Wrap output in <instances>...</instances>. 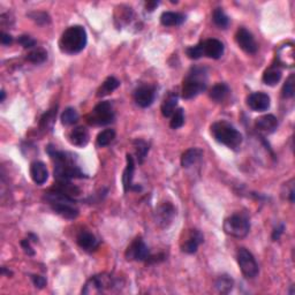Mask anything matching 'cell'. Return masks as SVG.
Instances as JSON below:
<instances>
[{
  "mask_svg": "<svg viewBox=\"0 0 295 295\" xmlns=\"http://www.w3.org/2000/svg\"><path fill=\"white\" fill-rule=\"evenodd\" d=\"M155 97H156V89L151 85H141L134 92L135 103L139 107H149L154 103Z\"/></svg>",
  "mask_w": 295,
  "mask_h": 295,
  "instance_id": "cell-13",
  "label": "cell"
},
{
  "mask_svg": "<svg viewBox=\"0 0 295 295\" xmlns=\"http://www.w3.org/2000/svg\"><path fill=\"white\" fill-rule=\"evenodd\" d=\"M247 104L255 112L266 111L270 107V97L265 92H253L247 98Z\"/></svg>",
  "mask_w": 295,
  "mask_h": 295,
  "instance_id": "cell-15",
  "label": "cell"
},
{
  "mask_svg": "<svg viewBox=\"0 0 295 295\" xmlns=\"http://www.w3.org/2000/svg\"><path fill=\"white\" fill-rule=\"evenodd\" d=\"M114 120V111L110 102H100L87 116V121L91 126H106Z\"/></svg>",
  "mask_w": 295,
  "mask_h": 295,
  "instance_id": "cell-7",
  "label": "cell"
},
{
  "mask_svg": "<svg viewBox=\"0 0 295 295\" xmlns=\"http://www.w3.org/2000/svg\"><path fill=\"white\" fill-rule=\"evenodd\" d=\"M19 44L22 45L25 49H32L36 45V41L34 40L33 37L28 36V35H22V36L19 37Z\"/></svg>",
  "mask_w": 295,
  "mask_h": 295,
  "instance_id": "cell-39",
  "label": "cell"
},
{
  "mask_svg": "<svg viewBox=\"0 0 295 295\" xmlns=\"http://www.w3.org/2000/svg\"><path fill=\"white\" fill-rule=\"evenodd\" d=\"M212 20L215 22V25L220 29H226L228 27V23H230V19L225 12L221 9H216L213 11L212 14Z\"/></svg>",
  "mask_w": 295,
  "mask_h": 295,
  "instance_id": "cell-32",
  "label": "cell"
},
{
  "mask_svg": "<svg viewBox=\"0 0 295 295\" xmlns=\"http://www.w3.org/2000/svg\"><path fill=\"white\" fill-rule=\"evenodd\" d=\"M0 42H2L3 45H10L13 42V37L10 34L2 33V35H0Z\"/></svg>",
  "mask_w": 295,
  "mask_h": 295,
  "instance_id": "cell-43",
  "label": "cell"
},
{
  "mask_svg": "<svg viewBox=\"0 0 295 295\" xmlns=\"http://www.w3.org/2000/svg\"><path fill=\"white\" fill-rule=\"evenodd\" d=\"M116 286V280L113 275L107 273H100L91 277L85 282L82 289L83 294H102L111 290Z\"/></svg>",
  "mask_w": 295,
  "mask_h": 295,
  "instance_id": "cell-6",
  "label": "cell"
},
{
  "mask_svg": "<svg viewBox=\"0 0 295 295\" xmlns=\"http://www.w3.org/2000/svg\"><path fill=\"white\" fill-rule=\"evenodd\" d=\"M236 259L242 274L248 279H254L258 274V264L256 262L254 255L247 250L246 248H240Z\"/></svg>",
  "mask_w": 295,
  "mask_h": 295,
  "instance_id": "cell-9",
  "label": "cell"
},
{
  "mask_svg": "<svg viewBox=\"0 0 295 295\" xmlns=\"http://www.w3.org/2000/svg\"><path fill=\"white\" fill-rule=\"evenodd\" d=\"M30 17H32L33 20L36 21L38 25H46V23L50 22L49 15L46 13H43V12H42V13H41V12H38V13L35 12V13L30 14Z\"/></svg>",
  "mask_w": 295,
  "mask_h": 295,
  "instance_id": "cell-40",
  "label": "cell"
},
{
  "mask_svg": "<svg viewBox=\"0 0 295 295\" xmlns=\"http://www.w3.org/2000/svg\"><path fill=\"white\" fill-rule=\"evenodd\" d=\"M0 94H2V98H0V102H4V100H5V97H6L5 91L2 90V92H0Z\"/></svg>",
  "mask_w": 295,
  "mask_h": 295,
  "instance_id": "cell-46",
  "label": "cell"
},
{
  "mask_svg": "<svg viewBox=\"0 0 295 295\" xmlns=\"http://www.w3.org/2000/svg\"><path fill=\"white\" fill-rule=\"evenodd\" d=\"M208 74L204 67H193L188 72L182 83V97L185 99H192L207 89Z\"/></svg>",
  "mask_w": 295,
  "mask_h": 295,
  "instance_id": "cell-5",
  "label": "cell"
},
{
  "mask_svg": "<svg viewBox=\"0 0 295 295\" xmlns=\"http://www.w3.org/2000/svg\"><path fill=\"white\" fill-rule=\"evenodd\" d=\"M185 20L186 17L184 14L176 13V12H164L161 17V23L164 27L181 26Z\"/></svg>",
  "mask_w": 295,
  "mask_h": 295,
  "instance_id": "cell-24",
  "label": "cell"
},
{
  "mask_svg": "<svg viewBox=\"0 0 295 295\" xmlns=\"http://www.w3.org/2000/svg\"><path fill=\"white\" fill-rule=\"evenodd\" d=\"M203 157V151L199 147H192L188 149L186 153L182 154L181 156V165L182 168L188 169L190 166H193L195 163H197L200 159Z\"/></svg>",
  "mask_w": 295,
  "mask_h": 295,
  "instance_id": "cell-23",
  "label": "cell"
},
{
  "mask_svg": "<svg viewBox=\"0 0 295 295\" xmlns=\"http://www.w3.org/2000/svg\"><path fill=\"white\" fill-rule=\"evenodd\" d=\"M284 230H285V226H284V225H282V224H281L279 227L274 228V231H273V233H272V239H273V241H277V240H279V238H280V235L282 234V233H284Z\"/></svg>",
  "mask_w": 295,
  "mask_h": 295,
  "instance_id": "cell-44",
  "label": "cell"
},
{
  "mask_svg": "<svg viewBox=\"0 0 295 295\" xmlns=\"http://www.w3.org/2000/svg\"><path fill=\"white\" fill-rule=\"evenodd\" d=\"M21 246L23 248V250L26 251V254H28L30 256H33L35 254V251L33 250L32 246H30V242H29V239L28 240H22L21 241Z\"/></svg>",
  "mask_w": 295,
  "mask_h": 295,
  "instance_id": "cell-42",
  "label": "cell"
},
{
  "mask_svg": "<svg viewBox=\"0 0 295 295\" xmlns=\"http://www.w3.org/2000/svg\"><path fill=\"white\" fill-rule=\"evenodd\" d=\"M277 59L279 63L286 67H293L294 65V48L292 44L282 45L278 50Z\"/></svg>",
  "mask_w": 295,
  "mask_h": 295,
  "instance_id": "cell-22",
  "label": "cell"
},
{
  "mask_svg": "<svg viewBox=\"0 0 295 295\" xmlns=\"http://www.w3.org/2000/svg\"><path fill=\"white\" fill-rule=\"evenodd\" d=\"M250 224L246 217L242 215H233L224 221V231L227 235L233 238L241 239L248 235Z\"/></svg>",
  "mask_w": 295,
  "mask_h": 295,
  "instance_id": "cell-8",
  "label": "cell"
},
{
  "mask_svg": "<svg viewBox=\"0 0 295 295\" xmlns=\"http://www.w3.org/2000/svg\"><path fill=\"white\" fill-rule=\"evenodd\" d=\"M77 120H79V113L73 107H67L61 114V122L65 126H72L77 122Z\"/></svg>",
  "mask_w": 295,
  "mask_h": 295,
  "instance_id": "cell-34",
  "label": "cell"
},
{
  "mask_svg": "<svg viewBox=\"0 0 295 295\" xmlns=\"http://www.w3.org/2000/svg\"><path fill=\"white\" fill-rule=\"evenodd\" d=\"M230 92V88H228V85L226 83H217L211 88L209 96H210V98L212 100H215L216 103H221L227 98Z\"/></svg>",
  "mask_w": 295,
  "mask_h": 295,
  "instance_id": "cell-26",
  "label": "cell"
},
{
  "mask_svg": "<svg viewBox=\"0 0 295 295\" xmlns=\"http://www.w3.org/2000/svg\"><path fill=\"white\" fill-rule=\"evenodd\" d=\"M186 53H187V56L188 58H190V59H194V60L200 59V58L203 57V51H202L201 43L195 46H190V48L186 50Z\"/></svg>",
  "mask_w": 295,
  "mask_h": 295,
  "instance_id": "cell-38",
  "label": "cell"
},
{
  "mask_svg": "<svg viewBox=\"0 0 295 295\" xmlns=\"http://www.w3.org/2000/svg\"><path fill=\"white\" fill-rule=\"evenodd\" d=\"M235 41L238 43L239 48L243 50L248 54H255L257 52L258 46L256 43L253 34L248 32L246 28H240L235 35Z\"/></svg>",
  "mask_w": 295,
  "mask_h": 295,
  "instance_id": "cell-12",
  "label": "cell"
},
{
  "mask_svg": "<svg viewBox=\"0 0 295 295\" xmlns=\"http://www.w3.org/2000/svg\"><path fill=\"white\" fill-rule=\"evenodd\" d=\"M184 123H185V112L182 108H178L172 115V120H171V123H170L171 128H173V129H178V128L184 126Z\"/></svg>",
  "mask_w": 295,
  "mask_h": 295,
  "instance_id": "cell-37",
  "label": "cell"
},
{
  "mask_svg": "<svg viewBox=\"0 0 295 295\" xmlns=\"http://www.w3.org/2000/svg\"><path fill=\"white\" fill-rule=\"evenodd\" d=\"M115 138V130L114 129H105L103 131H100L98 134V136L96 138V143L97 145L103 147V146H107L108 144H111L113 142V139Z\"/></svg>",
  "mask_w": 295,
  "mask_h": 295,
  "instance_id": "cell-30",
  "label": "cell"
},
{
  "mask_svg": "<svg viewBox=\"0 0 295 295\" xmlns=\"http://www.w3.org/2000/svg\"><path fill=\"white\" fill-rule=\"evenodd\" d=\"M76 242L80 246V248H82L83 250L88 251V253L95 251L99 246L98 239H97L91 232L88 231L80 232V234L77 235L76 238Z\"/></svg>",
  "mask_w": 295,
  "mask_h": 295,
  "instance_id": "cell-17",
  "label": "cell"
},
{
  "mask_svg": "<svg viewBox=\"0 0 295 295\" xmlns=\"http://www.w3.org/2000/svg\"><path fill=\"white\" fill-rule=\"evenodd\" d=\"M278 127V119L272 114H265L256 120V128L263 133L271 134L277 129Z\"/></svg>",
  "mask_w": 295,
  "mask_h": 295,
  "instance_id": "cell-20",
  "label": "cell"
},
{
  "mask_svg": "<svg viewBox=\"0 0 295 295\" xmlns=\"http://www.w3.org/2000/svg\"><path fill=\"white\" fill-rule=\"evenodd\" d=\"M134 146L135 150H136L138 163H143L147 151H149V145H147V143L145 141H143V139H135Z\"/></svg>",
  "mask_w": 295,
  "mask_h": 295,
  "instance_id": "cell-35",
  "label": "cell"
},
{
  "mask_svg": "<svg viewBox=\"0 0 295 295\" xmlns=\"http://www.w3.org/2000/svg\"><path fill=\"white\" fill-rule=\"evenodd\" d=\"M233 285H234V280L227 274H223L216 280V288L219 293H228L232 290Z\"/></svg>",
  "mask_w": 295,
  "mask_h": 295,
  "instance_id": "cell-29",
  "label": "cell"
},
{
  "mask_svg": "<svg viewBox=\"0 0 295 295\" xmlns=\"http://www.w3.org/2000/svg\"><path fill=\"white\" fill-rule=\"evenodd\" d=\"M149 257H150L149 248H147L145 242L143 241L141 238L135 239L126 250V258L130 259V261L144 262V261H147V258Z\"/></svg>",
  "mask_w": 295,
  "mask_h": 295,
  "instance_id": "cell-11",
  "label": "cell"
},
{
  "mask_svg": "<svg viewBox=\"0 0 295 295\" xmlns=\"http://www.w3.org/2000/svg\"><path fill=\"white\" fill-rule=\"evenodd\" d=\"M46 59H48V52H46L45 50L42 49V48L35 49V50H33L32 52H29L28 54H27V60L30 61V63H33V64H36V65L43 64Z\"/></svg>",
  "mask_w": 295,
  "mask_h": 295,
  "instance_id": "cell-31",
  "label": "cell"
},
{
  "mask_svg": "<svg viewBox=\"0 0 295 295\" xmlns=\"http://www.w3.org/2000/svg\"><path fill=\"white\" fill-rule=\"evenodd\" d=\"M126 161H127V165H126L125 171H123V176H122L123 190H125V193L129 192V190H141V187H137V186L133 185V178H134V171H135L134 157L131 156V155H127Z\"/></svg>",
  "mask_w": 295,
  "mask_h": 295,
  "instance_id": "cell-16",
  "label": "cell"
},
{
  "mask_svg": "<svg viewBox=\"0 0 295 295\" xmlns=\"http://www.w3.org/2000/svg\"><path fill=\"white\" fill-rule=\"evenodd\" d=\"M177 215L176 208L173 207L172 203L170 202H165L159 205L155 212V220L159 227L162 228H168L171 224L173 223L174 217Z\"/></svg>",
  "mask_w": 295,
  "mask_h": 295,
  "instance_id": "cell-10",
  "label": "cell"
},
{
  "mask_svg": "<svg viewBox=\"0 0 295 295\" xmlns=\"http://www.w3.org/2000/svg\"><path fill=\"white\" fill-rule=\"evenodd\" d=\"M281 69L277 65H272L270 68H267L263 74V82L270 87L277 84L281 80Z\"/></svg>",
  "mask_w": 295,
  "mask_h": 295,
  "instance_id": "cell-25",
  "label": "cell"
},
{
  "mask_svg": "<svg viewBox=\"0 0 295 295\" xmlns=\"http://www.w3.org/2000/svg\"><path fill=\"white\" fill-rule=\"evenodd\" d=\"M202 51H203V57L211 58V59H220L223 57L225 46L223 43L216 38H210L201 43Z\"/></svg>",
  "mask_w": 295,
  "mask_h": 295,
  "instance_id": "cell-14",
  "label": "cell"
},
{
  "mask_svg": "<svg viewBox=\"0 0 295 295\" xmlns=\"http://www.w3.org/2000/svg\"><path fill=\"white\" fill-rule=\"evenodd\" d=\"M294 94H295V77L292 74V75H290L284 83V87H282V90H281V95L284 98H292Z\"/></svg>",
  "mask_w": 295,
  "mask_h": 295,
  "instance_id": "cell-36",
  "label": "cell"
},
{
  "mask_svg": "<svg viewBox=\"0 0 295 295\" xmlns=\"http://www.w3.org/2000/svg\"><path fill=\"white\" fill-rule=\"evenodd\" d=\"M32 279H33L35 287H37V288H44V286L46 285V279L44 277L35 274V275H33Z\"/></svg>",
  "mask_w": 295,
  "mask_h": 295,
  "instance_id": "cell-41",
  "label": "cell"
},
{
  "mask_svg": "<svg viewBox=\"0 0 295 295\" xmlns=\"http://www.w3.org/2000/svg\"><path fill=\"white\" fill-rule=\"evenodd\" d=\"M120 85L119 80H116L114 76H110L104 81L103 84L100 85L98 91H97V96L98 97H104L106 95H110L113 92L115 89H118Z\"/></svg>",
  "mask_w": 295,
  "mask_h": 295,
  "instance_id": "cell-28",
  "label": "cell"
},
{
  "mask_svg": "<svg viewBox=\"0 0 295 295\" xmlns=\"http://www.w3.org/2000/svg\"><path fill=\"white\" fill-rule=\"evenodd\" d=\"M30 177L36 185H44L49 179V171L44 163L34 162L30 165Z\"/></svg>",
  "mask_w": 295,
  "mask_h": 295,
  "instance_id": "cell-19",
  "label": "cell"
},
{
  "mask_svg": "<svg viewBox=\"0 0 295 295\" xmlns=\"http://www.w3.org/2000/svg\"><path fill=\"white\" fill-rule=\"evenodd\" d=\"M56 116H57V107L56 108H51L46 113L43 114L41 118V128L43 129H51L54 125V121H56Z\"/></svg>",
  "mask_w": 295,
  "mask_h": 295,
  "instance_id": "cell-33",
  "label": "cell"
},
{
  "mask_svg": "<svg viewBox=\"0 0 295 295\" xmlns=\"http://www.w3.org/2000/svg\"><path fill=\"white\" fill-rule=\"evenodd\" d=\"M88 42L87 32L82 26H72L65 30L59 40V49L66 54H76L84 50Z\"/></svg>",
  "mask_w": 295,
  "mask_h": 295,
  "instance_id": "cell-3",
  "label": "cell"
},
{
  "mask_svg": "<svg viewBox=\"0 0 295 295\" xmlns=\"http://www.w3.org/2000/svg\"><path fill=\"white\" fill-rule=\"evenodd\" d=\"M48 154L54 161V178L58 181H69L71 179H81L85 177L75 164L73 155L58 151L52 145L48 147Z\"/></svg>",
  "mask_w": 295,
  "mask_h": 295,
  "instance_id": "cell-1",
  "label": "cell"
},
{
  "mask_svg": "<svg viewBox=\"0 0 295 295\" xmlns=\"http://www.w3.org/2000/svg\"><path fill=\"white\" fill-rule=\"evenodd\" d=\"M177 105H178V95L170 94L162 104V114L164 115L165 118H170V116H172L174 112H176Z\"/></svg>",
  "mask_w": 295,
  "mask_h": 295,
  "instance_id": "cell-27",
  "label": "cell"
},
{
  "mask_svg": "<svg viewBox=\"0 0 295 295\" xmlns=\"http://www.w3.org/2000/svg\"><path fill=\"white\" fill-rule=\"evenodd\" d=\"M45 200L50 204L52 210L66 219H75L79 216V210L75 207L74 197L68 196L63 192L51 188V190L45 193Z\"/></svg>",
  "mask_w": 295,
  "mask_h": 295,
  "instance_id": "cell-2",
  "label": "cell"
},
{
  "mask_svg": "<svg viewBox=\"0 0 295 295\" xmlns=\"http://www.w3.org/2000/svg\"><path fill=\"white\" fill-rule=\"evenodd\" d=\"M69 142L73 145L83 147L88 144L89 142V133L85 127H76L69 133Z\"/></svg>",
  "mask_w": 295,
  "mask_h": 295,
  "instance_id": "cell-21",
  "label": "cell"
},
{
  "mask_svg": "<svg viewBox=\"0 0 295 295\" xmlns=\"http://www.w3.org/2000/svg\"><path fill=\"white\" fill-rule=\"evenodd\" d=\"M159 5V2H147L146 4H145V7H146V10L147 11H150V12H153L155 9H156V7Z\"/></svg>",
  "mask_w": 295,
  "mask_h": 295,
  "instance_id": "cell-45",
  "label": "cell"
},
{
  "mask_svg": "<svg viewBox=\"0 0 295 295\" xmlns=\"http://www.w3.org/2000/svg\"><path fill=\"white\" fill-rule=\"evenodd\" d=\"M211 135L217 142L232 150H236L242 143V134L232 125L224 121H217L211 125Z\"/></svg>",
  "mask_w": 295,
  "mask_h": 295,
  "instance_id": "cell-4",
  "label": "cell"
},
{
  "mask_svg": "<svg viewBox=\"0 0 295 295\" xmlns=\"http://www.w3.org/2000/svg\"><path fill=\"white\" fill-rule=\"evenodd\" d=\"M203 235L202 233L197 230H192L186 239V241L182 243L181 249L186 254H195L197 251L200 244L203 242Z\"/></svg>",
  "mask_w": 295,
  "mask_h": 295,
  "instance_id": "cell-18",
  "label": "cell"
}]
</instances>
